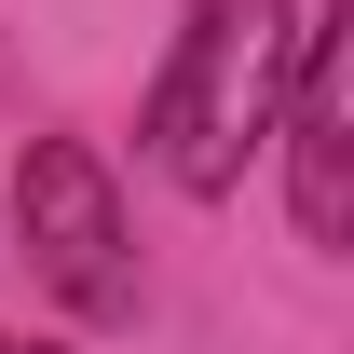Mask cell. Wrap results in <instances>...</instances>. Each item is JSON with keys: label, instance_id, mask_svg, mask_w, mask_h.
Returning <instances> with one entry per match:
<instances>
[{"label": "cell", "instance_id": "4", "mask_svg": "<svg viewBox=\"0 0 354 354\" xmlns=\"http://www.w3.org/2000/svg\"><path fill=\"white\" fill-rule=\"evenodd\" d=\"M0 354H68V341H0Z\"/></svg>", "mask_w": 354, "mask_h": 354}, {"label": "cell", "instance_id": "1", "mask_svg": "<svg viewBox=\"0 0 354 354\" xmlns=\"http://www.w3.org/2000/svg\"><path fill=\"white\" fill-rule=\"evenodd\" d=\"M286 68H300V0H191L164 82H150V150L191 205H218L245 177V150L286 109Z\"/></svg>", "mask_w": 354, "mask_h": 354}, {"label": "cell", "instance_id": "3", "mask_svg": "<svg viewBox=\"0 0 354 354\" xmlns=\"http://www.w3.org/2000/svg\"><path fill=\"white\" fill-rule=\"evenodd\" d=\"M272 136H286V205H300V232L341 245L354 232V0L300 28V68H286Z\"/></svg>", "mask_w": 354, "mask_h": 354}, {"label": "cell", "instance_id": "2", "mask_svg": "<svg viewBox=\"0 0 354 354\" xmlns=\"http://www.w3.org/2000/svg\"><path fill=\"white\" fill-rule=\"evenodd\" d=\"M14 232H28V272H41L68 313H123L136 300V259H123V191L82 136H28L14 164Z\"/></svg>", "mask_w": 354, "mask_h": 354}]
</instances>
